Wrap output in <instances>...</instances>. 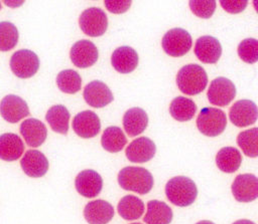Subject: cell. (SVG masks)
Segmentation results:
<instances>
[{"label":"cell","instance_id":"8fae6325","mask_svg":"<svg viewBox=\"0 0 258 224\" xmlns=\"http://www.w3.org/2000/svg\"><path fill=\"white\" fill-rule=\"evenodd\" d=\"M232 193L238 202H251L258 196V180L253 174H240L232 184Z\"/></svg>","mask_w":258,"mask_h":224},{"label":"cell","instance_id":"d4e9b609","mask_svg":"<svg viewBox=\"0 0 258 224\" xmlns=\"http://www.w3.org/2000/svg\"><path fill=\"white\" fill-rule=\"evenodd\" d=\"M70 111L62 104H55L48 108L45 120L50 126L51 130L55 133L67 135L69 132V122H70Z\"/></svg>","mask_w":258,"mask_h":224},{"label":"cell","instance_id":"74e56055","mask_svg":"<svg viewBox=\"0 0 258 224\" xmlns=\"http://www.w3.org/2000/svg\"><path fill=\"white\" fill-rule=\"evenodd\" d=\"M196 224H215V223L212 222V221H209V220H202V221H199Z\"/></svg>","mask_w":258,"mask_h":224},{"label":"cell","instance_id":"5bb4252c","mask_svg":"<svg viewBox=\"0 0 258 224\" xmlns=\"http://www.w3.org/2000/svg\"><path fill=\"white\" fill-rule=\"evenodd\" d=\"M75 186L79 194L86 198L97 197L103 188V179L94 170H84L78 174Z\"/></svg>","mask_w":258,"mask_h":224},{"label":"cell","instance_id":"f35d334b","mask_svg":"<svg viewBox=\"0 0 258 224\" xmlns=\"http://www.w3.org/2000/svg\"><path fill=\"white\" fill-rule=\"evenodd\" d=\"M131 224H141V223H131Z\"/></svg>","mask_w":258,"mask_h":224},{"label":"cell","instance_id":"3957f363","mask_svg":"<svg viewBox=\"0 0 258 224\" xmlns=\"http://www.w3.org/2000/svg\"><path fill=\"white\" fill-rule=\"evenodd\" d=\"M176 84L179 90L184 94H199L208 84L207 72L199 64H186L178 70L176 75Z\"/></svg>","mask_w":258,"mask_h":224},{"label":"cell","instance_id":"277c9868","mask_svg":"<svg viewBox=\"0 0 258 224\" xmlns=\"http://www.w3.org/2000/svg\"><path fill=\"white\" fill-rule=\"evenodd\" d=\"M226 126V114L217 107H204L197 119L199 131L208 137L219 136L224 132Z\"/></svg>","mask_w":258,"mask_h":224},{"label":"cell","instance_id":"9c48e42d","mask_svg":"<svg viewBox=\"0 0 258 224\" xmlns=\"http://www.w3.org/2000/svg\"><path fill=\"white\" fill-rule=\"evenodd\" d=\"M72 62L80 68H87L94 65L99 57V51L96 45L86 39L77 41L70 51Z\"/></svg>","mask_w":258,"mask_h":224},{"label":"cell","instance_id":"30bf717a","mask_svg":"<svg viewBox=\"0 0 258 224\" xmlns=\"http://www.w3.org/2000/svg\"><path fill=\"white\" fill-rule=\"evenodd\" d=\"M0 115L6 122L15 124L29 115V108L20 96L8 94L0 101Z\"/></svg>","mask_w":258,"mask_h":224},{"label":"cell","instance_id":"ac0fdd59","mask_svg":"<svg viewBox=\"0 0 258 224\" xmlns=\"http://www.w3.org/2000/svg\"><path fill=\"white\" fill-rule=\"evenodd\" d=\"M113 216V206L102 199L89 202L84 209V217L89 224H107Z\"/></svg>","mask_w":258,"mask_h":224},{"label":"cell","instance_id":"52a82bcc","mask_svg":"<svg viewBox=\"0 0 258 224\" xmlns=\"http://www.w3.org/2000/svg\"><path fill=\"white\" fill-rule=\"evenodd\" d=\"M10 68L17 77L29 78L39 68L38 56L29 49L17 50L10 58Z\"/></svg>","mask_w":258,"mask_h":224},{"label":"cell","instance_id":"4316f807","mask_svg":"<svg viewBox=\"0 0 258 224\" xmlns=\"http://www.w3.org/2000/svg\"><path fill=\"white\" fill-rule=\"evenodd\" d=\"M117 210L123 219L129 221L136 220L143 215L144 203L134 195H126L119 201Z\"/></svg>","mask_w":258,"mask_h":224},{"label":"cell","instance_id":"d590c367","mask_svg":"<svg viewBox=\"0 0 258 224\" xmlns=\"http://www.w3.org/2000/svg\"><path fill=\"white\" fill-rule=\"evenodd\" d=\"M220 3H221L224 10H226L229 13L235 14V13L242 12L246 8V6L248 4V1H246V0H243V1L242 0L241 1H229V0H227V1H221Z\"/></svg>","mask_w":258,"mask_h":224},{"label":"cell","instance_id":"e0dca14e","mask_svg":"<svg viewBox=\"0 0 258 224\" xmlns=\"http://www.w3.org/2000/svg\"><path fill=\"white\" fill-rule=\"evenodd\" d=\"M84 98L86 102L93 107H103L113 100L111 89L100 80L89 82L84 88Z\"/></svg>","mask_w":258,"mask_h":224},{"label":"cell","instance_id":"f546056e","mask_svg":"<svg viewBox=\"0 0 258 224\" xmlns=\"http://www.w3.org/2000/svg\"><path fill=\"white\" fill-rule=\"evenodd\" d=\"M58 88L66 93H76L81 89V75L74 69H64L58 72L56 76Z\"/></svg>","mask_w":258,"mask_h":224},{"label":"cell","instance_id":"ba28073f","mask_svg":"<svg viewBox=\"0 0 258 224\" xmlns=\"http://www.w3.org/2000/svg\"><path fill=\"white\" fill-rule=\"evenodd\" d=\"M236 96L235 84L228 78L219 76L215 78L208 89L210 103L218 106L228 105Z\"/></svg>","mask_w":258,"mask_h":224},{"label":"cell","instance_id":"5b68a950","mask_svg":"<svg viewBox=\"0 0 258 224\" xmlns=\"http://www.w3.org/2000/svg\"><path fill=\"white\" fill-rule=\"evenodd\" d=\"M161 43L166 54L172 57H180L189 51L192 40L186 30L182 28H172L163 35Z\"/></svg>","mask_w":258,"mask_h":224},{"label":"cell","instance_id":"6da1fadb","mask_svg":"<svg viewBox=\"0 0 258 224\" xmlns=\"http://www.w3.org/2000/svg\"><path fill=\"white\" fill-rule=\"evenodd\" d=\"M118 183L126 191L147 194L153 187L154 180L151 173L142 167H125L118 173Z\"/></svg>","mask_w":258,"mask_h":224},{"label":"cell","instance_id":"9a60e30c","mask_svg":"<svg viewBox=\"0 0 258 224\" xmlns=\"http://www.w3.org/2000/svg\"><path fill=\"white\" fill-rule=\"evenodd\" d=\"M195 54L203 63H216L222 54L221 43L214 36H201L196 41Z\"/></svg>","mask_w":258,"mask_h":224},{"label":"cell","instance_id":"f1b7e54d","mask_svg":"<svg viewBox=\"0 0 258 224\" xmlns=\"http://www.w3.org/2000/svg\"><path fill=\"white\" fill-rule=\"evenodd\" d=\"M127 139L123 131L116 126H111L105 129L101 138L102 147L110 152L117 153L120 152L126 145Z\"/></svg>","mask_w":258,"mask_h":224},{"label":"cell","instance_id":"ab89813d","mask_svg":"<svg viewBox=\"0 0 258 224\" xmlns=\"http://www.w3.org/2000/svg\"><path fill=\"white\" fill-rule=\"evenodd\" d=\"M0 9H1V3H0Z\"/></svg>","mask_w":258,"mask_h":224},{"label":"cell","instance_id":"7402d4cb","mask_svg":"<svg viewBox=\"0 0 258 224\" xmlns=\"http://www.w3.org/2000/svg\"><path fill=\"white\" fill-rule=\"evenodd\" d=\"M148 125V116L141 107H131L123 116V127L130 137L142 134Z\"/></svg>","mask_w":258,"mask_h":224},{"label":"cell","instance_id":"8d00e7d4","mask_svg":"<svg viewBox=\"0 0 258 224\" xmlns=\"http://www.w3.org/2000/svg\"><path fill=\"white\" fill-rule=\"evenodd\" d=\"M233 224H255V223L253 221H250L247 219H240V220L235 221Z\"/></svg>","mask_w":258,"mask_h":224},{"label":"cell","instance_id":"cb8c5ba5","mask_svg":"<svg viewBox=\"0 0 258 224\" xmlns=\"http://www.w3.org/2000/svg\"><path fill=\"white\" fill-rule=\"evenodd\" d=\"M172 218V210L165 202L151 200L147 203V212L143 218L146 224H169Z\"/></svg>","mask_w":258,"mask_h":224},{"label":"cell","instance_id":"7c38bea8","mask_svg":"<svg viewBox=\"0 0 258 224\" xmlns=\"http://www.w3.org/2000/svg\"><path fill=\"white\" fill-rule=\"evenodd\" d=\"M229 118L235 126L244 128L256 123L257 106L250 99L237 100L230 108Z\"/></svg>","mask_w":258,"mask_h":224},{"label":"cell","instance_id":"484cf974","mask_svg":"<svg viewBox=\"0 0 258 224\" xmlns=\"http://www.w3.org/2000/svg\"><path fill=\"white\" fill-rule=\"evenodd\" d=\"M218 168L225 173L236 172L242 163V155L234 147H224L216 155Z\"/></svg>","mask_w":258,"mask_h":224},{"label":"cell","instance_id":"d6a6232c","mask_svg":"<svg viewBox=\"0 0 258 224\" xmlns=\"http://www.w3.org/2000/svg\"><path fill=\"white\" fill-rule=\"evenodd\" d=\"M239 57L247 63H255L258 60V42L255 38H246L238 45Z\"/></svg>","mask_w":258,"mask_h":224},{"label":"cell","instance_id":"8992f818","mask_svg":"<svg viewBox=\"0 0 258 224\" xmlns=\"http://www.w3.org/2000/svg\"><path fill=\"white\" fill-rule=\"evenodd\" d=\"M82 31L91 37L103 35L108 28V18L105 11L98 7H90L82 12L79 18Z\"/></svg>","mask_w":258,"mask_h":224},{"label":"cell","instance_id":"44dd1931","mask_svg":"<svg viewBox=\"0 0 258 224\" xmlns=\"http://www.w3.org/2000/svg\"><path fill=\"white\" fill-rule=\"evenodd\" d=\"M20 134L29 147L37 148L45 141L47 130L41 121L37 119H27L20 125Z\"/></svg>","mask_w":258,"mask_h":224},{"label":"cell","instance_id":"83f0119b","mask_svg":"<svg viewBox=\"0 0 258 224\" xmlns=\"http://www.w3.org/2000/svg\"><path fill=\"white\" fill-rule=\"evenodd\" d=\"M197 111V104L192 99L184 96H177L172 99L169 105L171 117L178 122L190 121Z\"/></svg>","mask_w":258,"mask_h":224},{"label":"cell","instance_id":"7a4b0ae2","mask_svg":"<svg viewBox=\"0 0 258 224\" xmlns=\"http://www.w3.org/2000/svg\"><path fill=\"white\" fill-rule=\"evenodd\" d=\"M165 194L173 205L186 207L195 202L198 196V188L191 179L185 176H177L166 183Z\"/></svg>","mask_w":258,"mask_h":224},{"label":"cell","instance_id":"d6986e66","mask_svg":"<svg viewBox=\"0 0 258 224\" xmlns=\"http://www.w3.org/2000/svg\"><path fill=\"white\" fill-rule=\"evenodd\" d=\"M23 172L32 178H39L46 174L48 170V160L37 150H28L20 161Z\"/></svg>","mask_w":258,"mask_h":224},{"label":"cell","instance_id":"2e32d148","mask_svg":"<svg viewBox=\"0 0 258 224\" xmlns=\"http://www.w3.org/2000/svg\"><path fill=\"white\" fill-rule=\"evenodd\" d=\"M156 152V146L147 137H140L132 141L125 150L127 159L132 163H145L151 160Z\"/></svg>","mask_w":258,"mask_h":224},{"label":"cell","instance_id":"603a6c76","mask_svg":"<svg viewBox=\"0 0 258 224\" xmlns=\"http://www.w3.org/2000/svg\"><path fill=\"white\" fill-rule=\"evenodd\" d=\"M24 152V144L19 136L6 133L0 136V159L12 162L21 157Z\"/></svg>","mask_w":258,"mask_h":224},{"label":"cell","instance_id":"ffe728a7","mask_svg":"<svg viewBox=\"0 0 258 224\" xmlns=\"http://www.w3.org/2000/svg\"><path fill=\"white\" fill-rule=\"evenodd\" d=\"M138 54L130 46L123 45L116 48L111 55L113 67L120 73H130L138 65Z\"/></svg>","mask_w":258,"mask_h":224},{"label":"cell","instance_id":"4dcf8cb0","mask_svg":"<svg viewBox=\"0 0 258 224\" xmlns=\"http://www.w3.org/2000/svg\"><path fill=\"white\" fill-rule=\"evenodd\" d=\"M237 144L243 153L251 158L258 156V129L252 128L241 132L237 137Z\"/></svg>","mask_w":258,"mask_h":224},{"label":"cell","instance_id":"e575fe53","mask_svg":"<svg viewBox=\"0 0 258 224\" xmlns=\"http://www.w3.org/2000/svg\"><path fill=\"white\" fill-rule=\"evenodd\" d=\"M131 1H104V4L108 11L111 13H124L130 8Z\"/></svg>","mask_w":258,"mask_h":224},{"label":"cell","instance_id":"4fadbf2b","mask_svg":"<svg viewBox=\"0 0 258 224\" xmlns=\"http://www.w3.org/2000/svg\"><path fill=\"white\" fill-rule=\"evenodd\" d=\"M74 132L83 139L96 137L101 130V122L97 114L92 110H83L73 120Z\"/></svg>","mask_w":258,"mask_h":224},{"label":"cell","instance_id":"836d02e7","mask_svg":"<svg viewBox=\"0 0 258 224\" xmlns=\"http://www.w3.org/2000/svg\"><path fill=\"white\" fill-rule=\"evenodd\" d=\"M216 1H189L190 10L194 12L195 15L201 18H210L215 12L216 9Z\"/></svg>","mask_w":258,"mask_h":224},{"label":"cell","instance_id":"1f68e13d","mask_svg":"<svg viewBox=\"0 0 258 224\" xmlns=\"http://www.w3.org/2000/svg\"><path fill=\"white\" fill-rule=\"evenodd\" d=\"M19 34L16 26L9 21L0 22V51L13 49L18 42Z\"/></svg>","mask_w":258,"mask_h":224}]
</instances>
